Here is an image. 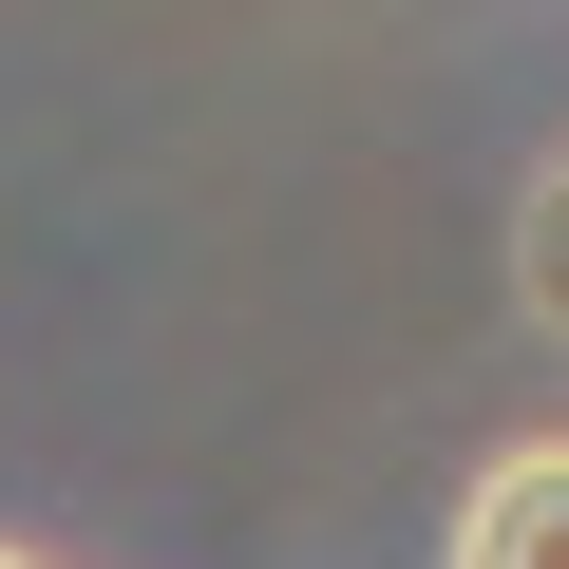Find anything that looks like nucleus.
Segmentation results:
<instances>
[{
    "label": "nucleus",
    "mask_w": 569,
    "mask_h": 569,
    "mask_svg": "<svg viewBox=\"0 0 569 569\" xmlns=\"http://www.w3.org/2000/svg\"><path fill=\"white\" fill-rule=\"evenodd\" d=\"M437 569H569V437H531V456H493V475L456 493V531H437Z\"/></svg>",
    "instance_id": "1"
},
{
    "label": "nucleus",
    "mask_w": 569,
    "mask_h": 569,
    "mask_svg": "<svg viewBox=\"0 0 569 569\" xmlns=\"http://www.w3.org/2000/svg\"><path fill=\"white\" fill-rule=\"evenodd\" d=\"M512 284H531V323L569 342V133H550V171H531V209H512Z\"/></svg>",
    "instance_id": "2"
},
{
    "label": "nucleus",
    "mask_w": 569,
    "mask_h": 569,
    "mask_svg": "<svg viewBox=\"0 0 569 569\" xmlns=\"http://www.w3.org/2000/svg\"><path fill=\"white\" fill-rule=\"evenodd\" d=\"M0 569H39V550H0Z\"/></svg>",
    "instance_id": "3"
}]
</instances>
